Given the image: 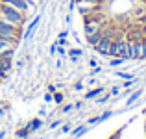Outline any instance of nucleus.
<instances>
[{"label":"nucleus","mask_w":146,"mask_h":139,"mask_svg":"<svg viewBox=\"0 0 146 139\" xmlns=\"http://www.w3.org/2000/svg\"><path fill=\"white\" fill-rule=\"evenodd\" d=\"M0 19L6 21V22H11V24H15V26H22V22H24V13L19 11L17 7L9 6V4L0 2Z\"/></svg>","instance_id":"1"},{"label":"nucleus","mask_w":146,"mask_h":139,"mask_svg":"<svg viewBox=\"0 0 146 139\" xmlns=\"http://www.w3.org/2000/svg\"><path fill=\"white\" fill-rule=\"evenodd\" d=\"M0 37L11 39L15 45H19V37H21V26H15L11 22H6L0 19Z\"/></svg>","instance_id":"2"},{"label":"nucleus","mask_w":146,"mask_h":139,"mask_svg":"<svg viewBox=\"0 0 146 139\" xmlns=\"http://www.w3.org/2000/svg\"><path fill=\"white\" fill-rule=\"evenodd\" d=\"M15 46H17V45H15L11 39H6V37H0V54H2V56L13 57Z\"/></svg>","instance_id":"3"},{"label":"nucleus","mask_w":146,"mask_h":139,"mask_svg":"<svg viewBox=\"0 0 146 139\" xmlns=\"http://www.w3.org/2000/svg\"><path fill=\"white\" fill-rule=\"evenodd\" d=\"M111 43H113V39H111V37L102 35V39L98 41V45L94 46V50H96L100 56H109V46H111Z\"/></svg>","instance_id":"4"},{"label":"nucleus","mask_w":146,"mask_h":139,"mask_svg":"<svg viewBox=\"0 0 146 139\" xmlns=\"http://www.w3.org/2000/svg\"><path fill=\"white\" fill-rule=\"evenodd\" d=\"M0 2H4V4H9V6L17 7V9H19V11H22V13H26V11L30 9V4H28V0H0Z\"/></svg>","instance_id":"5"},{"label":"nucleus","mask_w":146,"mask_h":139,"mask_svg":"<svg viewBox=\"0 0 146 139\" xmlns=\"http://www.w3.org/2000/svg\"><path fill=\"white\" fill-rule=\"evenodd\" d=\"M100 39H102V30H100V32H94V33H89V35H87V43L93 46V48L98 45Z\"/></svg>","instance_id":"6"},{"label":"nucleus","mask_w":146,"mask_h":139,"mask_svg":"<svg viewBox=\"0 0 146 139\" xmlns=\"http://www.w3.org/2000/svg\"><path fill=\"white\" fill-rule=\"evenodd\" d=\"M104 91H106L104 87H94V89H91V91L85 93V98H87V100H93V98H96V96H100Z\"/></svg>","instance_id":"7"},{"label":"nucleus","mask_w":146,"mask_h":139,"mask_svg":"<svg viewBox=\"0 0 146 139\" xmlns=\"http://www.w3.org/2000/svg\"><path fill=\"white\" fill-rule=\"evenodd\" d=\"M39 21H41V17H39V15H37V17L33 19V22H32V24L28 26V30H26V33H24V39H28V37L32 35L33 32H35V28H37V24H39Z\"/></svg>","instance_id":"8"},{"label":"nucleus","mask_w":146,"mask_h":139,"mask_svg":"<svg viewBox=\"0 0 146 139\" xmlns=\"http://www.w3.org/2000/svg\"><path fill=\"white\" fill-rule=\"evenodd\" d=\"M67 54L70 56V59H72V61H78L80 57L83 56V50H82V48H70Z\"/></svg>","instance_id":"9"},{"label":"nucleus","mask_w":146,"mask_h":139,"mask_svg":"<svg viewBox=\"0 0 146 139\" xmlns=\"http://www.w3.org/2000/svg\"><path fill=\"white\" fill-rule=\"evenodd\" d=\"M41 126H43V122H41V119H33L32 122L28 124V128H30V132H35V130H39Z\"/></svg>","instance_id":"10"},{"label":"nucleus","mask_w":146,"mask_h":139,"mask_svg":"<svg viewBox=\"0 0 146 139\" xmlns=\"http://www.w3.org/2000/svg\"><path fill=\"white\" fill-rule=\"evenodd\" d=\"M85 132H87V126H85V124H83V126H78V128H76V130H74V132H72V137H74V139H76V137H80V136H83V134H85Z\"/></svg>","instance_id":"11"},{"label":"nucleus","mask_w":146,"mask_h":139,"mask_svg":"<svg viewBox=\"0 0 146 139\" xmlns=\"http://www.w3.org/2000/svg\"><path fill=\"white\" fill-rule=\"evenodd\" d=\"M141 95H143V89H139V91H135V93H133V95H131V96H129V98H128V102H126V104H128V106H131V104H133V102H135V100H137V98H139V96H141Z\"/></svg>","instance_id":"12"},{"label":"nucleus","mask_w":146,"mask_h":139,"mask_svg":"<svg viewBox=\"0 0 146 139\" xmlns=\"http://www.w3.org/2000/svg\"><path fill=\"white\" fill-rule=\"evenodd\" d=\"M139 46H141V59H146V37L143 41H139Z\"/></svg>","instance_id":"13"},{"label":"nucleus","mask_w":146,"mask_h":139,"mask_svg":"<svg viewBox=\"0 0 146 139\" xmlns=\"http://www.w3.org/2000/svg\"><path fill=\"white\" fill-rule=\"evenodd\" d=\"M124 61L126 59H122V57H113V59L109 61V65H111V67H118V65H122Z\"/></svg>","instance_id":"14"},{"label":"nucleus","mask_w":146,"mask_h":139,"mask_svg":"<svg viewBox=\"0 0 146 139\" xmlns=\"http://www.w3.org/2000/svg\"><path fill=\"white\" fill-rule=\"evenodd\" d=\"M28 134H30V128H28V126H26V128L17 130V137H28Z\"/></svg>","instance_id":"15"},{"label":"nucleus","mask_w":146,"mask_h":139,"mask_svg":"<svg viewBox=\"0 0 146 139\" xmlns=\"http://www.w3.org/2000/svg\"><path fill=\"white\" fill-rule=\"evenodd\" d=\"M109 93H106V95H100V96H96V104H104V102H107L109 100Z\"/></svg>","instance_id":"16"},{"label":"nucleus","mask_w":146,"mask_h":139,"mask_svg":"<svg viewBox=\"0 0 146 139\" xmlns=\"http://www.w3.org/2000/svg\"><path fill=\"white\" fill-rule=\"evenodd\" d=\"M117 76H118V78H124V80H133V78H135L131 72H117Z\"/></svg>","instance_id":"17"},{"label":"nucleus","mask_w":146,"mask_h":139,"mask_svg":"<svg viewBox=\"0 0 146 139\" xmlns=\"http://www.w3.org/2000/svg\"><path fill=\"white\" fill-rule=\"evenodd\" d=\"M63 100H65L63 93H54V102H56V104H61Z\"/></svg>","instance_id":"18"},{"label":"nucleus","mask_w":146,"mask_h":139,"mask_svg":"<svg viewBox=\"0 0 146 139\" xmlns=\"http://www.w3.org/2000/svg\"><path fill=\"white\" fill-rule=\"evenodd\" d=\"M57 56H61V57L67 56V50H65V46H63V45H57Z\"/></svg>","instance_id":"19"},{"label":"nucleus","mask_w":146,"mask_h":139,"mask_svg":"<svg viewBox=\"0 0 146 139\" xmlns=\"http://www.w3.org/2000/svg\"><path fill=\"white\" fill-rule=\"evenodd\" d=\"M72 108H74V104H65V106L61 108V113H68V111H70Z\"/></svg>","instance_id":"20"},{"label":"nucleus","mask_w":146,"mask_h":139,"mask_svg":"<svg viewBox=\"0 0 146 139\" xmlns=\"http://www.w3.org/2000/svg\"><path fill=\"white\" fill-rule=\"evenodd\" d=\"M70 132V124H65L63 128H61V134H68Z\"/></svg>","instance_id":"21"},{"label":"nucleus","mask_w":146,"mask_h":139,"mask_svg":"<svg viewBox=\"0 0 146 139\" xmlns=\"http://www.w3.org/2000/svg\"><path fill=\"white\" fill-rule=\"evenodd\" d=\"M59 124H61V121H54L52 124H50V130H56V128H57Z\"/></svg>","instance_id":"22"},{"label":"nucleus","mask_w":146,"mask_h":139,"mask_svg":"<svg viewBox=\"0 0 146 139\" xmlns=\"http://www.w3.org/2000/svg\"><path fill=\"white\" fill-rule=\"evenodd\" d=\"M118 91H120V87H113V89L109 91V95H111V96H115V95H118Z\"/></svg>","instance_id":"23"},{"label":"nucleus","mask_w":146,"mask_h":139,"mask_svg":"<svg viewBox=\"0 0 146 139\" xmlns=\"http://www.w3.org/2000/svg\"><path fill=\"white\" fill-rule=\"evenodd\" d=\"M44 100H46V102H52V100H54L52 93H46V95H44Z\"/></svg>","instance_id":"24"},{"label":"nucleus","mask_w":146,"mask_h":139,"mask_svg":"<svg viewBox=\"0 0 146 139\" xmlns=\"http://www.w3.org/2000/svg\"><path fill=\"white\" fill-rule=\"evenodd\" d=\"M74 89H76V91H82V89H83V82H78V84L74 86Z\"/></svg>","instance_id":"25"},{"label":"nucleus","mask_w":146,"mask_h":139,"mask_svg":"<svg viewBox=\"0 0 146 139\" xmlns=\"http://www.w3.org/2000/svg\"><path fill=\"white\" fill-rule=\"evenodd\" d=\"M67 33H68V32H67V30H63V32H61V33H59V37H57V39H67Z\"/></svg>","instance_id":"26"},{"label":"nucleus","mask_w":146,"mask_h":139,"mask_svg":"<svg viewBox=\"0 0 146 139\" xmlns=\"http://www.w3.org/2000/svg\"><path fill=\"white\" fill-rule=\"evenodd\" d=\"M48 93H56V86H48Z\"/></svg>","instance_id":"27"},{"label":"nucleus","mask_w":146,"mask_h":139,"mask_svg":"<svg viewBox=\"0 0 146 139\" xmlns=\"http://www.w3.org/2000/svg\"><path fill=\"white\" fill-rule=\"evenodd\" d=\"M144 132H146V124H144Z\"/></svg>","instance_id":"28"}]
</instances>
